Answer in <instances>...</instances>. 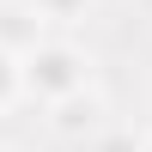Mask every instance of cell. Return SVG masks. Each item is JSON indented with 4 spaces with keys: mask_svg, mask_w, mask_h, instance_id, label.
Instances as JSON below:
<instances>
[{
    "mask_svg": "<svg viewBox=\"0 0 152 152\" xmlns=\"http://www.w3.org/2000/svg\"><path fill=\"white\" fill-rule=\"evenodd\" d=\"M140 152H152V140H140Z\"/></svg>",
    "mask_w": 152,
    "mask_h": 152,
    "instance_id": "cell-6",
    "label": "cell"
},
{
    "mask_svg": "<svg viewBox=\"0 0 152 152\" xmlns=\"http://www.w3.org/2000/svg\"><path fill=\"white\" fill-rule=\"evenodd\" d=\"M37 12H43V18H79L85 12V0H31Z\"/></svg>",
    "mask_w": 152,
    "mask_h": 152,
    "instance_id": "cell-5",
    "label": "cell"
},
{
    "mask_svg": "<svg viewBox=\"0 0 152 152\" xmlns=\"http://www.w3.org/2000/svg\"><path fill=\"white\" fill-rule=\"evenodd\" d=\"M85 152H140V140L122 134V128H110V134H91V146H85Z\"/></svg>",
    "mask_w": 152,
    "mask_h": 152,
    "instance_id": "cell-4",
    "label": "cell"
},
{
    "mask_svg": "<svg viewBox=\"0 0 152 152\" xmlns=\"http://www.w3.org/2000/svg\"><path fill=\"white\" fill-rule=\"evenodd\" d=\"M97 116H104V104H97L91 85H79V91L55 97V134H91V128H97Z\"/></svg>",
    "mask_w": 152,
    "mask_h": 152,
    "instance_id": "cell-2",
    "label": "cell"
},
{
    "mask_svg": "<svg viewBox=\"0 0 152 152\" xmlns=\"http://www.w3.org/2000/svg\"><path fill=\"white\" fill-rule=\"evenodd\" d=\"M18 91H24V79H18V49H6V43H0V110H6Z\"/></svg>",
    "mask_w": 152,
    "mask_h": 152,
    "instance_id": "cell-3",
    "label": "cell"
},
{
    "mask_svg": "<svg viewBox=\"0 0 152 152\" xmlns=\"http://www.w3.org/2000/svg\"><path fill=\"white\" fill-rule=\"evenodd\" d=\"M18 79H24L31 97L55 104V97L91 85V61H85L79 49H67V43H31V49L18 55Z\"/></svg>",
    "mask_w": 152,
    "mask_h": 152,
    "instance_id": "cell-1",
    "label": "cell"
}]
</instances>
